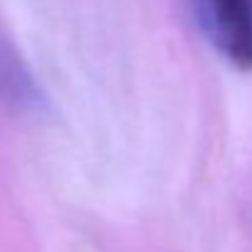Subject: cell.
<instances>
[{
    "label": "cell",
    "instance_id": "1",
    "mask_svg": "<svg viewBox=\"0 0 252 252\" xmlns=\"http://www.w3.org/2000/svg\"><path fill=\"white\" fill-rule=\"evenodd\" d=\"M196 25L235 69L252 71V0H189Z\"/></svg>",
    "mask_w": 252,
    "mask_h": 252
}]
</instances>
